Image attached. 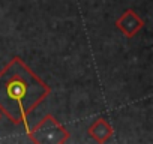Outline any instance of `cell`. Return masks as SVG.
Segmentation results:
<instances>
[{"instance_id":"cell-1","label":"cell","mask_w":153,"mask_h":144,"mask_svg":"<svg viewBox=\"0 0 153 144\" xmlns=\"http://www.w3.org/2000/svg\"><path fill=\"white\" fill-rule=\"evenodd\" d=\"M51 93V87L15 56L0 71V113L14 125L27 122L29 114Z\"/></svg>"},{"instance_id":"cell-2","label":"cell","mask_w":153,"mask_h":144,"mask_svg":"<svg viewBox=\"0 0 153 144\" xmlns=\"http://www.w3.org/2000/svg\"><path fill=\"white\" fill-rule=\"evenodd\" d=\"M27 135L30 141L38 144L53 143V144H63L69 140V132L63 125L57 122L51 114H47L36 126L29 128L27 126Z\"/></svg>"},{"instance_id":"cell-3","label":"cell","mask_w":153,"mask_h":144,"mask_svg":"<svg viewBox=\"0 0 153 144\" xmlns=\"http://www.w3.org/2000/svg\"><path fill=\"white\" fill-rule=\"evenodd\" d=\"M144 26V21L138 17V14L134 9H126L120 18L116 20V27L126 36L134 38Z\"/></svg>"},{"instance_id":"cell-4","label":"cell","mask_w":153,"mask_h":144,"mask_svg":"<svg viewBox=\"0 0 153 144\" xmlns=\"http://www.w3.org/2000/svg\"><path fill=\"white\" fill-rule=\"evenodd\" d=\"M114 131H113V126L110 125V122L104 117H99L96 119L90 126H89V135L90 138H93L96 143H107L111 137H113Z\"/></svg>"},{"instance_id":"cell-5","label":"cell","mask_w":153,"mask_h":144,"mask_svg":"<svg viewBox=\"0 0 153 144\" xmlns=\"http://www.w3.org/2000/svg\"><path fill=\"white\" fill-rule=\"evenodd\" d=\"M0 119H2V113H0Z\"/></svg>"}]
</instances>
